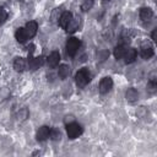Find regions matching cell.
Here are the masks:
<instances>
[{"label":"cell","mask_w":157,"mask_h":157,"mask_svg":"<svg viewBox=\"0 0 157 157\" xmlns=\"http://www.w3.org/2000/svg\"><path fill=\"white\" fill-rule=\"evenodd\" d=\"M44 64V56H37L33 58L32 54H28V66L31 70H37L39 66H42Z\"/></svg>","instance_id":"obj_6"},{"label":"cell","mask_w":157,"mask_h":157,"mask_svg":"<svg viewBox=\"0 0 157 157\" xmlns=\"http://www.w3.org/2000/svg\"><path fill=\"white\" fill-rule=\"evenodd\" d=\"M37 29H38V25L36 21H29L26 23V27H25V31H26V34L28 38H33L37 33Z\"/></svg>","instance_id":"obj_9"},{"label":"cell","mask_w":157,"mask_h":157,"mask_svg":"<svg viewBox=\"0 0 157 157\" xmlns=\"http://www.w3.org/2000/svg\"><path fill=\"white\" fill-rule=\"evenodd\" d=\"M7 20V11L5 10V7L0 6V23H4Z\"/></svg>","instance_id":"obj_23"},{"label":"cell","mask_w":157,"mask_h":157,"mask_svg":"<svg viewBox=\"0 0 157 157\" xmlns=\"http://www.w3.org/2000/svg\"><path fill=\"white\" fill-rule=\"evenodd\" d=\"M125 45H123V44H119V45H117L115 48H114V58L117 59V60H120V59H123V55H124V52H125Z\"/></svg>","instance_id":"obj_18"},{"label":"cell","mask_w":157,"mask_h":157,"mask_svg":"<svg viewBox=\"0 0 157 157\" xmlns=\"http://www.w3.org/2000/svg\"><path fill=\"white\" fill-rule=\"evenodd\" d=\"M60 132H59V130H56V129H50V131H49V139L50 140H53V141H56V140H60Z\"/></svg>","instance_id":"obj_20"},{"label":"cell","mask_w":157,"mask_h":157,"mask_svg":"<svg viewBox=\"0 0 157 157\" xmlns=\"http://www.w3.org/2000/svg\"><path fill=\"white\" fill-rule=\"evenodd\" d=\"M78 27H80V17H78V16H72V18L70 20V22H69V25H67V27H66L65 29H66L67 32L72 33V32L77 31Z\"/></svg>","instance_id":"obj_13"},{"label":"cell","mask_w":157,"mask_h":157,"mask_svg":"<svg viewBox=\"0 0 157 157\" xmlns=\"http://www.w3.org/2000/svg\"><path fill=\"white\" fill-rule=\"evenodd\" d=\"M112 87H113V80L110 77H103L99 82V86H98L99 93L101 94H107L112 90Z\"/></svg>","instance_id":"obj_5"},{"label":"cell","mask_w":157,"mask_h":157,"mask_svg":"<svg viewBox=\"0 0 157 157\" xmlns=\"http://www.w3.org/2000/svg\"><path fill=\"white\" fill-rule=\"evenodd\" d=\"M104 1H108V0H104Z\"/></svg>","instance_id":"obj_26"},{"label":"cell","mask_w":157,"mask_h":157,"mask_svg":"<svg viewBox=\"0 0 157 157\" xmlns=\"http://www.w3.org/2000/svg\"><path fill=\"white\" fill-rule=\"evenodd\" d=\"M49 131H50L49 126H47V125L40 126L37 131V140L38 141H45L49 137Z\"/></svg>","instance_id":"obj_11"},{"label":"cell","mask_w":157,"mask_h":157,"mask_svg":"<svg viewBox=\"0 0 157 157\" xmlns=\"http://www.w3.org/2000/svg\"><path fill=\"white\" fill-rule=\"evenodd\" d=\"M93 4H94V0H82L81 9L83 11H90L93 7Z\"/></svg>","instance_id":"obj_19"},{"label":"cell","mask_w":157,"mask_h":157,"mask_svg":"<svg viewBox=\"0 0 157 157\" xmlns=\"http://www.w3.org/2000/svg\"><path fill=\"white\" fill-rule=\"evenodd\" d=\"M58 75H59V77H60L61 80H65V78L70 75V67H69L67 65H65V64H61V65L59 66Z\"/></svg>","instance_id":"obj_17"},{"label":"cell","mask_w":157,"mask_h":157,"mask_svg":"<svg viewBox=\"0 0 157 157\" xmlns=\"http://www.w3.org/2000/svg\"><path fill=\"white\" fill-rule=\"evenodd\" d=\"M80 45H81L80 39H77V38H75V37L69 38L67 42H66V52H67V54H69L70 56H74V55L77 53Z\"/></svg>","instance_id":"obj_3"},{"label":"cell","mask_w":157,"mask_h":157,"mask_svg":"<svg viewBox=\"0 0 157 157\" xmlns=\"http://www.w3.org/2000/svg\"><path fill=\"white\" fill-rule=\"evenodd\" d=\"M140 54H141V56H142L145 60L150 59V58L153 56V54H155L153 47H152L148 42H144V43L141 44V48H140Z\"/></svg>","instance_id":"obj_4"},{"label":"cell","mask_w":157,"mask_h":157,"mask_svg":"<svg viewBox=\"0 0 157 157\" xmlns=\"http://www.w3.org/2000/svg\"><path fill=\"white\" fill-rule=\"evenodd\" d=\"M61 10L60 9H55L54 11H53V13H52V21L53 22H55V21H59V18H60V16H61Z\"/></svg>","instance_id":"obj_22"},{"label":"cell","mask_w":157,"mask_h":157,"mask_svg":"<svg viewBox=\"0 0 157 157\" xmlns=\"http://www.w3.org/2000/svg\"><path fill=\"white\" fill-rule=\"evenodd\" d=\"M136 49L134 48H125V52H124V55H123V59H124V63L125 64H131L135 61L136 59Z\"/></svg>","instance_id":"obj_7"},{"label":"cell","mask_w":157,"mask_h":157,"mask_svg":"<svg viewBox=\"0 0 157 157\" xmlns=\"http://www.w3.org/2000/svg\"><path fill=\"white\" fill-rule=\"evenodd\" d=\"M71 18H72V13L69 12V11H64V12L61 13V16H60L58 23H59V26H60L61 28L65 29V28L67 27V25H69V22H70Z\"/></svg>","instance_id":"obj_10"},{"label":"cell","mask_w":157,"mask_h":157,"mask_svg":"<svg viewBox=\"0 0 157 157\" xmlns=\"http://www.w3.org/2000/svg\"><path fill=\"white\" fill-rule=\"evenodd\" d=\"M139 16H140L141 21L147 22V21H150V20L153 17V11H152L150 7H142V9H140Z\"/></svg>","instance_id":"obj_12"},{"label":"cell","mask_w":157,"mask_h":157,"mask_svg":"<svg viewBox=\"0 0 157 157\" xmlns=\"http://www.w3.org/2000/svg\"><path fill=\"white\" fill-rule=\"evenodd\" d=\"M156 87H157V82L150 80L148 83H147V91H148L150 93H155V92H156Z\"/></svg>","instance_id":"obj_21"},{"label":"cell","mask_w":157,"mask_h":157,"mask_svg":"<svg viewBox=\"0 0 157 157\" xmlns=\"http://www.w3.org/2000/svg\"><path fill=\"white\" fill-rule=\"evenodd\" d=\"M72 121H74V117H72V115H66L65 119H64L65 125H66V124H70V123H72Z\"/></svg>","instance_id":"obj_24"},{"label":"cell","mask_w":157,"mask_h":157,"mask_svg":"<svg viewBox=\"0 0 157 157\" xmlns=\"http://www.w3.org/2000/svg\"><path fill=\"white\" fill-rule=\"evenodd\" d=\"M156 31H157V29H156V28H155V29H153V31H152V34H151V37H152V39H153V40H155V42H156V40H157V39H156Z\"/></svg>","instance_id":"obj_25"},{"label":"cell","mask_w":157,"mask_h":157,"mask_svg":"<svg viewBox=\"0 0 157 157\" xmlns=\"http://www.w3.org/2000/svg\"><path fill=\"white\" fill-rule=\"evenodd\" d=\"M66 134H67L69 139L74 140V139L78 137L82 134V128H81V125H78L75 121H72L70 124H66Z\"/></svg>","instance_id":"obj_2"},{"label":"cell","mask_w":157,"mask_h":157,"mask_svg":"<svg viewBox=\"0 0 157 157\" xmlns=\"http://www.w3.org/2000/svg\"><path fill=\"white\" fill-rule=\"evenodd\" d=\"M26 65H27V63H26V60L23 58H16L15 61H13V69L16 71H18V72L23 71L26 69Z\"/></svg>","instance_id":"obj_15"},{"label":"cell","mask_w":157,"mask_h":157,"mask_svg":"<svg viewBox=\"0 0 157 157\" xmlns=\"http://www.w3.org/2000/svg\"><path fill=\"white\" fill-rule=\"evenodd\" d=\"M59 61H60V54H59V52H56V50L52 52V53H50V55H49V56H48V59H47L48 66H49V67H52V69L56 67V66L59 65Z\"/></svg>","instance_id":"obj_8"},{"label":"cell","mask_w":157,"mask_h":157,"mask_svg":"<svg viewBox=\"0 0 157 157\" xmlns=\"http://www.w3.org/2000/svg\"><path fill=\"white\" fill-rule=\"evenodd\" d=\"M15 38L17 39V42H20V43H25V42L28 39L25 28H17V31L15 32Z\"/></svg>","instance_id":"obj_16"},{"label":"cell","mask_w":157,"mask_h":157,"mask_svg":"<svg viewBox=\"0 0 157 157\" xmlns=\"http://www.w3.org/2000/svg\"><path fill=\"white\" fill-rule=\"evenodd\" d=\"M125 97H126V101L130 102V103H135L139 98V93L135 88H128L126 93H125Z\"/></svg>","instance_id":"obj_14"},{"label":"cell","mask_w":157,"mask_h":157,"mask_svg":"<svg viewBox=\"0 0 157 157\" xmlns=\"http://www.w3.org/2000/svg\"><path fill=\"white\" fill-rule=\"evenodd\" d=\"M91 81V72L88 69L83 67L81 70H78L75 75V82L78 87H85L88 82Z\"/></svg>","instance_id":"obj_1"}]
</instances>
